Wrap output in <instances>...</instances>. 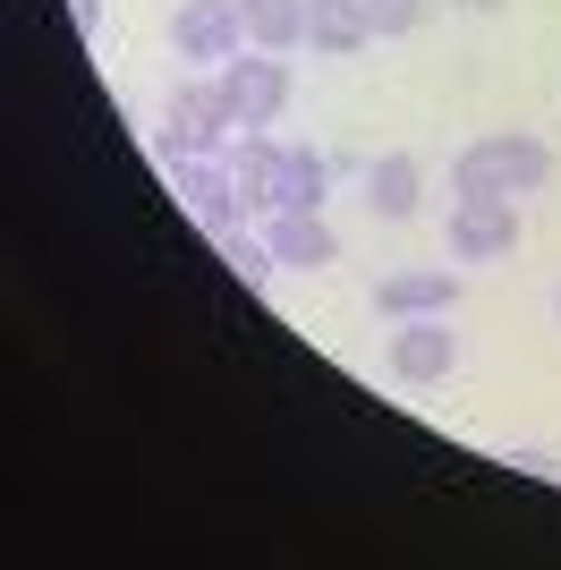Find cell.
<instances>
[{"label":"cell","mask_w":561,"mask_h":570,"mask_svg":"<svg viewBox=\"0 0 561 570\" xmlns=\"http://www.w3.org/2000/svg\"><path fill=\"white\" fill-rule=\"evenodd\" d=\"M213 247H222V264H230L247 289H264V282H273V264H280V256H273V238H247L238 222H230V230H213Z\"/></svg>","instance_id":"15"},{"label":"cell","mask_w":561,"mask_h":570,"mask_svg":"<svg viewBox=\"0 0 561 570\" xmlns=\"http://www.w3.org/2000/svg\"><path fill=\"white\" fill-rule=\"evenodd\" d=\"M222 102H230V119L238 128H273L280 111H289V60H280V51H238V60H222Z\"/></svg>","instance_id":"3"},{"label":"cell","mask_w":561,"mask_h":570,"mask_svg":"<svg viewBox=\"0 0 561 570\" xmlns=\"http://www.w3.org/2000/svg\"><path fill=\"white\" fill-rule=\"evenodd\" d=\"M383 366H392L400 383H443L451 366H460V333H443V315H409V324H392V341H383Z\"/></svg>","instance_id":"6"},{"label":"cell","mask_w":561,"mask_h":570,"mask_svg":"<svg viewBox=\"0 0 561 570\" xmlns=\"http://www.w3.org/2000/svg\"><path fill=\"white\" fill-rule=\"evenodd\" d=\"M417 196H425V163H417V154H383V163H366V205L383 222H409V214H417Z\"/></svg>","instance_id":"12"},{"label":"cell","mask_w":561,"mask_h":570,"mask_svg":"<svg viewBox=\"0 0 561 570\" xmlns=\"http://www.w3.org/2000/svg\"><path fill=\"white\" fill-rule=\"evenodd\" d=\"M553 179V145L528 137V128H502V137H476L451 163V188L460 196H537Z\"/></svg>","instance_id":"1"},{"label":"cell","mask_w":561,"mask_h":570,"mask_svg":"<svg viewBox=\"0 0 561 570\" xmlns=\"http://www.w3.org/2000/svg\"><path fill=\"white\" fill-rule=\"evenodd\" d=\"M451 307H460V273H392V282H374V315H392V324L451 315Z\"/></svg>","instance_id":"8"},{"label":"cell","mask_w":561,"mask_h":570,"mask_svg":"<svg viewBox=\"0 0 561 570\" xmlns=\"http://www.w3.org/2000/svg\"><path fill=\"white\" fill-rule=\"evenodd\" d=\"M280 154H289V145H273L264 128H238V154H230L238 205H256V214H273V205H280Z\"/></svg>","instance_id":"9"},{"label":"cell","mask_w":561,"mask_h":570,"mask_svg":"<svg viewBox=\"0 0 561 570\" xmlns=\"http://www.w3.org/2000/svg\"><path fill=\"white\" fill-rule=\"evenodd\" d=\"M553 315H561V289H553Z\"/></svg>","instance_id":"18"},{"label":"cell","mask_w":561,"mask_h":570,"mask_svg":"<svg viewBox=\"0 0 561 570\" xmlns=\"http://www.w3.org/2000/svg\"><path fill=\"white\" fill-rule=\"evenodd\" d=\"M238 119L222 102V77H196V86H170L163 102V163H187V154H213Z\"/></svg>","instance_id":"2"},{"label":"cell","mask_w":561,"mask_h":570,"mask_svg":"<svg viewBox=\"0 0 561 570\" xmlns=\"http://www.w3.org/2000/svg\"><path fill=\"white\" fill-rule=\"evenodd\" d=\"M417 18H425V0H366L374 43H392V35H417Z\"/></svg>","instance_id":"16"},{"label":"cell","mask_w":561,"mask_h":570,"mask_svg":"<svg viewBox=\"0 0 561 570\" xmlns=\"http://www.w3.org/2000/svg\"><path fill=\"white\" fill-rule=\"evenodd\" d=\"M170 196H179V205L205 222V230H230V222L247 214V205H238V188H230V163H213V154L170 163Z\"/></svg>","instance_id":"7"},{"label":"cell","mask_w":561,"mask_h":570,"mask_svg":"<svg viewBox=\"0 0 561 570\" xmlns=\"http://www.w3.org/2000/svg\"><path fill=\"white\" fill-rule=\"evenodd\" d=\"M324 196H332V154L289 145V154H280V205L273 214H324Z\"/></svg>","instance_id":"13"},{"label":"cell","mask_w":561,"mask_h":570,"mask_svg":"<svg viewBox=\"0 0 561 570\" xmlns=\"http://www.w3.org/2000/svg\"><path fill=\"white\" fill-rule=\"evenodd\" d=\"M374 43L366 26V0H306V51H324V60H350V51Z\"/></svg>","instance_id":"11"},{"label":"cell","mask_w":561,"mask_h":570,"mask_svg":"<svg viewBox=\"0 0 561 570\" xmlns=\"http://www.w3.org/2000/svg\"><path fill=\"white\" fill-rule=\"evenodd\" d=\"M273 256L289 264V273H324V264H341V230H332L324 214H273Z\"/></svg>","instance_id":"10"},{"label":"cell","mask_w":561,"mask_h":570,"mask_svg":"<svg viewBox=\"0 0 561 570\" xmlns=\"http://www.w3.org/2000/svg\"><path fill=\"white\" fill-rule=\"evenodd\" d=\"M238 43H247L238 0H179V18H170V51H179V60L222 69V60H238Z\"/></svg>","instance_id":"4"},{"label":"cell","mask_w":561,"mask_h":570,"mask_svg":"<svg viewBox=\"0 0 561 570\" xmlns=\"http://www.w3.org/2000/svg\"><path fill=\"white\" fill-rule=\"evenodd\" d=\"M247 18V43L256 51H298L306 43V0H238Z\"/></svg>","instance_id":"14"},{"label":"cell","mask_w":561,"mask_h":570,"mask_svg":"<svg viewBox=\"0 0 561 570\" xmlns=\"http://www.w3.org/2000/svg\"><path fill=\"white\" fill-rule=\"evenodd\" d=\"M460 9H502V0H460Z\"/></svg>","instance_id":"17"},{"label":"cell","mask_w":561,"mask_h":570,"mask_svg":"<svg viewBox=\"0 0 561 570\" xmlns=\"http://www.w3.org/2000/svg\"><path fill=\"white\" fill-rule=\"evenodd\" d=\"M519 247V205L511 196H460L451 205V256L460 264H502Z\"/></svg>","instance_id":"5"}]
</instances>
